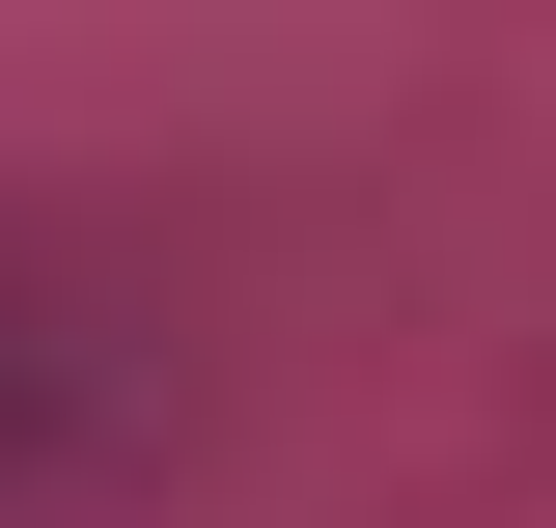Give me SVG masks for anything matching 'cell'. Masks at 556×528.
<instances>
[{
    "label": "cell",
    "mask_w": 556,
    "mask_h": 528,
    "mask_svg": "<svg viewBox=\"0 0 556 528\" xmlns=\"http://www.w3.org/2000/svg\"><path fill=\"white\" fill-rule=\"evenodd\" d=\"M56 390H84V362H56V334H28V306H0V473L56 445Z\"/></svg>",
    "instance_id": "obj_1"
}]
</instances>
